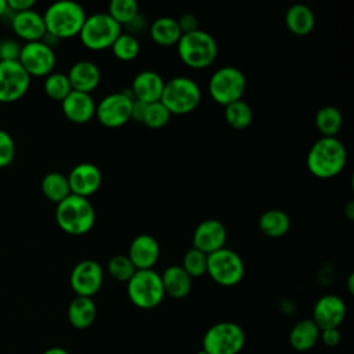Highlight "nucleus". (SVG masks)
<instances>
[{
  "label": "nucleus",
  "instance_id": "obj_1",
  "mask_svg": "<svg viewBox=\"0 0 354 354\" xmlns=\"http://www.w3.org/2000/svg\"><path fill=\"white\" fill-rule=\"evenodd\" d=\"M347 151L336 137L318 138L307 153V169L318 178H332L346 166Z\"/></svg>",
  "mask_w": 354,
  "mask_h": 354
},
{
  "label": "nucleus",
  "instance_id": "obj_2",
  "mask_svg": "<svg viewBox=\"0 0 354 354\" xmlns=\"http://www.w3.org/2000/svg\"><path fill=\"white\" fill-rule=\"evenodd\" d=\"M86 18L84 8L72 0L55 1L43 14L46 32L58 40L79 36Z\"/></svg>",
  "mask_w": 354,
  "mask_h": 354
},
{
  "label": "nucleus",
  "instance_id": "obj_3",
  "mask_svg": "<svg viewBox=\"0 0 354 354\" xmlns=\"http://www.w3.org/2000/svg\"><path fill=\"white\" fill-rule=\"evenodd\" d=\"M55 221L69 235H84L95 223V210L87 198L71 194L57 203Z\"/></svg>",
  "mask_w": 354,
  "mask_h": 354
},
{
  "label": "nucleus",
  "instance_id": "obj_4",
  "mask_svg": "<svg viewBox=\"0 0 354 354\" xmlns=\"http://www.w3.org/2000/svg\"><path fill=\"white\" fill-rule=\"evenodd\" d=\"M176 46L180 59L192 69L210 66L218 51L214 37L202 29L181 35Z\"/></svg>",
  "mask_w": 354,
  "mask_h": 354
},
{
  "label": "nucleus",
  "instance_id": "obj_5",
  "mask_svg": "<svg viewBox=\"0 0 354 354\" xmlns=\"http://www.w3.org/2000/svg\"><path fill=\"white\" fill-rule=\"evenodd\" d=\"M201 88L189 77L176 76L165 82L160 102L170 115H187L192 112L201 102Z\"/></svg>",
  "mask_w": 354,
  "mask_h": 354
},
{
  "label": "nucleus",
  "instance_id": "obj_6",
  "mask_svg": "<svg viewBox=\"0 0 354 354\" xmlns=\"http://www.w3.org/2000/svg\"><path fill=\"white\" fill-rule=\"evenodd\" d=\"M129 300L141 310L158 307L165 299V290L160 274L152 270H137L126 282Z\"/></svg>",
  "mask_w": 354,
  "mask_h": 354
},
{
  "label": "nucleus",
  "instance_id": "obj_7",
  "mask_svg": "<svg viewBox=\"0 0 354 354\" xmlns=\"http://www.w3.org/2000/svg\"><path fill=\"white\" fill-rule=\"evenodd\" d=\"M245 343L246 335L241 325L232 321H221L205 332L202 350L207 354H239Z\"/></svg>",
  "mask_w": 354,
  "mask_h": 354
},
{
  "label": "nucleus",
  "instance_id": "obj_8",
  "mask_svg": "<svg viewBox=\"0 0 354 354\" xmlns=\"http://www.w3.org/2000/svg\"><path fill=\"white\" fill-rule=\"evenodd\" d=\"M207 88L214 102L227 106L242 100L246 90V77L236 66H221L210 76Z\"/></svg>",
  "mask_w": 354,
  "mask_h": 354
},
{
  "label": "nucleus",
  "instance_id": "obj_9",
  "mask_svg": "<svg viewBox=\"0 0 354 354\" xmlns=\"http://www.w3.org/2000/svg\"><path fill=\"white\" fill-rule=\"evenodd\" d=\"M122 33V26L106 12H97L86 18L79 37L82 44L93 51L111 48L116 37Z\"/></svg>",
  "mask_w": 354,
  "mask_h": 354
},
{
  "label": "nucleus",
  "instance_id": "obj_10",
  "mask_svg": "<svg viewBox=\"0 0 354 354\" xmlns=\"http://www.w3.org/2000/svg\"><path fill=\"white\" fill-rule=\"evenodd\" d=\"M206 274L221 286H235L243 279L245 264L236 252L224 246L207 254Z\"/></svg>",
  "mask_w": 354,
  "mask_h": 354
},
{
  "label": "nucleus",
  "instance_id": "obj_11",
  "mask_svg": "<svg viewBox=\"0 0 354 354\" xmlns=\"http://www.w3.org/2000/svg\"><path fill=\"white\" fill-rule=\"evenodd\" d=\"M133 100L130 88L108 94L95 105V118L108 129L120 127L131 118Z\"/></svg>",
  "mask_w": 354,
  "mask_h": 354
},
{
  "label": "nucleus",
  "instance_id": "obj_12",
  "mask_svg": "<svg viewBox=\"0 0 354 354\" xmlns=\"http://www.w3.org/2000/svg\"><path fill=\"white\" fill-rule=\"evenodd\" d=\"M18 62L29 76H47L53 73L57 58L54 50L44 41H28L21 47Z\"/></svg>",
  "mask_w": 354,
  "mask_h": 354
},
{
  "label": "nucleus",
  "instance_id": "obj_13",
  "mask_svg": "<svg viewBox=\"0 0 354 354\" xmlns=\"http://www.w3.org/2000/svg\"><path fill=\"white\" fill-rule=\"evenodd\" d=\"M30 84V76L18 61H0V102H15Z\"/></svg>",
  "mask_w": 354,
  "mask_h": 354
},
{
  "label": "nucleus",
  "instance_id": "obj_14",
  "mask_svg": "<svg viewBox=\"0 0 354 354\" xmlns=\"http://www.w3.org/2000/svg\"><path fill=\"white\" fill-rule=\"evenodd\" d=\"M104 282V270L95 260H82L71 271L69 283L76 296L93 297Z\"/></svg>",
  "mask_w": 354,
  "mask_h": 354
},
{
  "label": "nucleus",
  "instance_id": "obj_15",
  "mask_svg": "<svg viewBox=\"0 0 354 354\" xmlns=\"http://www.w3.org/2000/svg\"><path fill=\"white\" fill-rule=\"evenodd\" d=\"M227 241V230L224 224L216 218L201 221L192 234V248L206 256L224 248Z\"/></svg>",
  "mask_w": 354,
  "mask_h": 354
},
{
  "label": "nucleus",
  "instance_id": "obj_16",
  "mask_svg": "<svg viewBox=\"0 0 354 354\" xmlns=\"http://www.w3.org/2000/svg\"><path fill=\"white\" fill-rule=\"evenodd\" d=\"M346 304L337 295H325L319 297L313 308V322L319 330L339 328L346 318Z\"/></svg>",
  "mask_w": 354,
  "mask_h": 354
},
{
  "label": "nucleus",
  "instance_id": "obj_17",
  "mask_svg": "<svg viewBox=\"0 0 354 354\" xmlns=\"http://www.w3.org/2000/svg\"><path fill=\"white\" fill-rule=\"evenodd\" d=\"M66 177L71 194L87 199L100 189L102 183V174L100 167L90 162L76 165Z\"/></svg>",
  "mask_w": 354,
  "mask_h": 354
},
{
  "label": "nucleus",
  "instance_id": "obj_18",
  "mask_svg": "<svg viewBox=\"0 0 354 354\" xmlns=\"http://www.w3.org/2000/svg\"><path fill=\"white\" fill-rule=\"evenodd\" d=\"M160 256L158 241L149 234L137 235L129 246L127 257L136 270H152Z\"/></svg>",
  "mask_w": 354,
  "mask_h": 354
},
{
  "label": "nucleus",
  "instance_id": "obj_19",
  "mask_svg": "<svg viewBox=\"0 0 354 354\" xmlns=\"http://www.w3.org/2000/svg\"><path fill=\"white\" fill-rule=\"evenodd\" d=\"M163 87L165 80L159 73L155 71H141L134 76L130 91L134 100L144 104H152L160 101Z\"/></svg>",
  "mask_w": 354,
  "mask_h": 354
},
{
  "label": "nucleus",
  "instance_id": "obj_20",
  "mask_svg": "<svg viewBox=\"0 0 354 354\" xmlns=\"http://www.w3.org/2000/svg\"><path fill=\"white\" fill-rule=\"evenodd\" d=\"M95 102L87 93L72 90L62 101V112L68 120L76 124H83L95 116Z\"/></svg>",
  "mask_w": 354,
  "mask_h": 354
},
{
  "label": "nucleus",
  "instance_id": "obj_21",
  "mask_svg": "<svg viewBox=\"0 0 354 354\" xmlns=\"http://www.w3.org/2000/svg\"><path fill=\"white\" fill-rule=\"evenodd\" d=\"M11 28L17 36L26 40V43L39 41L47 33L43 15L35 10L12 12Z\"/></svg>",
  "mask_w": 354,
  "mask_h": 354
},
{
  "label": "nucleus",
  "instance_id": "obj_22",
  "mask_svg": "<svg viewBox=\"0 0 354 354\" xmlns=\"http://www.w3.org/2000/svg\"><path fill=\"white\" fill-rule=\"evenodd\" d=\"M66 76L72 90L87 93V94L95 90L101 80L100 68L94 62L86 61V59L75 62L71 66Z\"/></svg>",
  "mask_w": 354,
  "mask_h": 354
},
{
  "label": "nucleus",
  "instance_id": "obj_23",
  "mask_svg": "<svg viewBox=\"0 0 354 354\" xmlns=\"http://www.w3.org/2000/svg\"><path fill=\"white\" fill-rule=\"evenodd\" d=\"M165 295L173 299L188 296L192 288V278L183 270L181 266H169L160 274Z\"/></svg>",
  "mask_w": 354,
  "mask_h": 354
},
{
  "label": "nucleus",
  "instance_id": "obj_24",
  "mask_svg": "<svg viewBox=\"0 0 354 354\" xmlns=\"http://www.w3.org/2000/svg\"><path fill=\"white\" fill-rule=\"evenodd\" d=\"M97 315V307L93 297L75 296L66 310L69 324L75 329H87L93 325Z\"/></svg>",
  "mask_w": 354,
  "mask_h": 354
},
{
  "label": "nucleus",
  "instance_id": "obj_25",
  "mask_svg": "<svg viewBox=\"0 0 354 354\" xmlns=\"http://www.w3.org/2000/svg\"><path fill=\"white\" fill-rule=\"evenodd\" d=\"M285 25L295 36H307L315 26V15L306 4H293L285 12Z\"/></svg>",
  "mask_w": 354,
  "mask_h": 354
},
{
  "label": "nucleus",
  "instance_id": "obj_26",
  "mask_svg": "<svg viewBox=\"0 0 354 354\" xmlns=\"http://www.w3.org/2000/svg\"><path fill=\"white\" fill-rule=\"evenodd\" d=\"M319 329L313 319H301L296 322L289 332V344L295 351L306 353L311 350L319 340Z\"/></svg>",
  "mask_w": 354,
  "mask_h": 354
},
{
  "label": "nucleus",
  "instance_id": "obj_27",
  "mask_svg": "<svg viewBox=\"0 0 354 354\" xmlns=\"http://www.w3.org/2000/svg\"><path fill=\"white\" fill-rule=\"evenodd\" d=\"M149 36L158 46L170 47L177 44L181 37V30L178 28L177 19L171 17H160L151 24Z\"/></svg>",
  "mask_w": 354,
  "mask_h": 354
},
{
  "label": "nucleus",
  "instance_id": "obj_28",
  "mask_svg": "<svg viewBox=\"0 0 354 354\" xmlns=\"http://www.w3.org/2000/svg\"><path fill=\"white\" fill-rule=\"evenodd\" d=\"M260 231L270 238H281L288 234L290 228V218L288 213L281 209H268L261 213L259 218Z\"/></svg>",
  "mask_w": 354,
  "mask_h": 354
},
{
  "label": "nucleus",
  "instance_id": "obj_29",
  "mask_svg": "<svg viewBox=\"0 0 354 354\" xmlns=\"http://www.w3.org/2000/svg\"><path fill=\"white\" fill-rule=\"evenodd\" d=\"M314 122L322 137H336L343 126V116L336 106L326 105L317 111Z\"/></svg>",
  "mask_w": 354,
  "mask_h": 354
},
{
  "label": "nucleus",
  "instance_id": "obj_30",
  "mask_svg": "<svg viewBox=\"0 0 354 354\" xmlns=\"http://www.w3.org/2000/svg\"><path fill=\"white\" fill-rule=\"evenodd\" d=\"M41 192L48 201L59 203L71 195L68 177L58 171L47 173L41 180Z\"/></svg>",
  "mask_w": 354,
  "mask_h": 354
},
{
  "label": "nucleus",
  "instance_id": "obj_31",
  "mask_svg": "<svg viewBox=\"0 0 354 354\" xmlns=\"http://www.w3.org/2000/svg\"><path fill=\"white\" fill-rule=\"evenodd\" d=\"M224 119L230 127L242 130V129H246L252 123L253 111L246 101L238 100V101L224 106Z\"/></svg>",
  "mask_w": 354,
  "mask_h": 354
},
{
  "label": "nucleus",
  "instance_id": "obj_32",
  "mask_svg": "<svg viewBox=\"0 0 354 354\" xmlns=\"http://www.w3.org/2000/svg\"><path fill=\"white\" fill-rule=\"evenodd\" d=\"M113 55L123 62L133 61L140 53V43L133 33L122 32L111 47Z\"/></svg>",
  "mask_w": 354,
  "mask_h": 354
},
{
  "label": "nucleus",
  "instance_id": "obj_33",
  "mask_svg": "<svg viewBox=\"0 0 354 354\" xmlns=\"http://www.w3.org/2000/svg\"><path fill=\"white\" fill-rule=\"evenodd\" d=\"M106 14L120 26H126L138 15V4L136 0H112Z\"/></svg>",
  "mask_w": 354,
  "mask_h": 354
},
{
  "label": "nucleus",
  "instance_id": "obj_34",
  "mask_svg": "<svg viewBox=\"0 0 354 354\" xmlns=\"http://www.w3.org/2000/svg\"><path fill=\"white\" fill-rule=\"evenodd\" d=\"M43 87H44L46 94L51 100H55V101H62L72 91L68 76L65 73H59V72H53V73L47 75L44 79Z\"/></svg>",
  "mask_w": 354,
  "mask_h": 354
},
{
  "label": "nucleus",
  "instance_id": "obj_35",
  "mask_svg": "<svg viewBox=\"0 0 354 354\" xmlns=\"http://www.w3.org/2000/svg\"><path fill=\"white\" fill-rule=\"evenodd\" d=\"M108 274L119 282H127L137 271L127 254H116L109 259L106 264Z\"/></svg>",
  "mask_w": 354,
  "mask_h": 354
},
{
  "label": "nucleus",
  "instance_id": "obj_36",
  "mask_svg": "<svg viewBox=\"0 0 354 354\" xmlns=\"http://www.w3.org/2000/svg\"><path fill=\"white\" fill-rule=\"evenodd\" d=\"M206 264H207V256L191 248L185 252L181 267L191 278H199L206 274Z\"/></svg>",
  "mask_w": 354,
  "mask_h": 354
},
{
  "label": "nucleus",
  "instance_id": "obj_37",
  "mask_svg": "<svg viewBox=\"0 0 354 354\" xmlns=\"http://www.w3.org/2000/svg\"><path fill=\"white\" fill-rule=\"evenodd\" d=\"M170 116L171 115L166 109V106L160 101H156L152 104H147L142 123L149 129H162L169 123Z\"/></svg>",
  "mask_w": 354,
  "mask_h": 354
},
{
  "label": "nucleus",
  "instance_id": "obj_38",
  "mask_svg": "<svg viewBox=\"0 0 354 354\" xmlns=\"http://www.w3.org/2000/svg\"><path fill=\"white\" fill-rule=\"evenodd\" d=\"M15 156V142L8 131L0 129V167L8 166Z\"/></svg>",
  "mask_w": 354,
  "mask_h": 354
},
{
  "label": "nucleus",
  "instance_id": "obj_39",
  "mask_svg": "<svg viewBox=\"0 0 354 354\" xmlns=\"http://www.w3.org/2000/svg\"><path fill=\"white\" fill-rule=\"evenodd\" d=\"M21 47L12 39L0 40V61H18Z\"/></svg>",
  "mask_w": 354,
  "mask_h": 354
},
{
  "label": "nucleus",
  "instance_id": "obj_40",
  "mask_svg": "<svg viewBox=\"0 0 354 354\" xmlns=\"http://www.w3.org/2000/svg\"><path fill=\"white\" fill-rule=\"evenodd\" d=\"M177 24H178V28L181 30V35L184 33H189V32H194V30H198L199 26H198V18L194 15V14H184L181 15L178 19H177Z\"/></svg>",
  "mask_w": 354,
  "mask_h": 354
},
{
  "label": "nucleus",
  "instance_id": "obj_41",
  "mask_svg": "<svg viewBox=\"0 0 354 354\" xmlns=\"http://www.w3.org/2000/svg\"><path fill=\"white\" fill-rule=\"evenodd\" d=\"M319 339L322 343L328 347H335L340 342V332L339 328H330V329H322L319 332Z\"/></svg>",
  "mask_w": 354,
  "mask_h": 354
},
{
  "label": "nucleus",
  "instance_id": "obj_42",
  "mask_svg": "<svg viewBox=\"0 0 354 354\" xmlns=\"http://www.w3.org/2000/svg\"><path fill=\"white\" fill-rule=\"evenodd\" d=\"M6 1H7V8L11 12L32 10V7L35 6V0H6Z\"/></svg>",
  "mask_w": 354,
  "mask_h": 354
},
{
  "label": "nucleus",
  "instance_id": "obj_43",
  "mask_svg": "<svg viewBox=\"0 0 354 354\" xmlns=\"http://www.w3.org/2000/svg\"><path fill=\"white\" fill-rule=\"evenodd\" d=\"M145 106H147V104H144V102H141V101H137V100H133V105H131V118H130V120L142 123Z\"/></svg>",
  "mask_w": 354,
  "mask_h": 354
},
{
  "label": "nucleus",
  "instance_id": "obj_44",
  "mask_svg": "<svg viewBox=\"0 0 354 354\" xmlns=\"http://www.w3.org/2000/svg\"><path fill=\"white\" fill-rule=\"evenodd\" d=\"M344 213H346V217H347L348 220H353V218H354V202H353V201H350V202L346 205Z\"/></svg>",
  "mask_w": 354,
  "mask_h": 354
},
{
  "label": "nucleus",
  "instance_id": "obj_45",
  "mask_svg": "<svg viewBox=\"0 0 354 354\" xmlns=\"http://www.w3.org/2000/svg\"><path fill=\"white\" fill-rule=\"evenodd\" d=\"M41 354H69V353L62 347H50L46 351H43Z\"/></svg>",
  "mask_w": 354,
  "mask_h": 354
},
{
  "label": "nucleus",
  "instance_id": "obj_46",
  "mask_svg": "<svg viewBox=\"0 0 354 354\" xmlns=\"http://www.w3.org/2000/svg\"><path fill=\"white\" fill-rule=\"evenodd\" d=\"M353 281H354V275L350 274L348 279H347V289H348L350 295H353V292H354V282Z\"/></svg>",
  "mask_w": 354,
  "mask_h": 354
},
{
  "label": "nucleus",
  "instance_id": "obj_47",
  "mask_svg": "<svg viewBox=\"0 0 354 354\" xmlns=\"http://www.w3.org/2000/svg\"><path fill=\"white\" fill-rule=\"evenodd\" d=\"M6 10H7V1L6 0H0V17L4 15Z\"/></svg>",
  "mask_w": 354,
  "mask_h": 354
},
{
  "label": "nucleus",
  "instance_id": "obj_48",
  "mask_svg": "<svg viewBox=\"0 0 354 354\" xmlns=\"http://www.w3.org/2000/svg\"><path fill=\"white\" fill-rule=\"evenodd\" d=\"M195 354H207V353H206V351H203V350H199V351H198V353H195Z\"/></svg>",
  "mask_w": 354,
  "mask_h": 354
}]
</instances>
